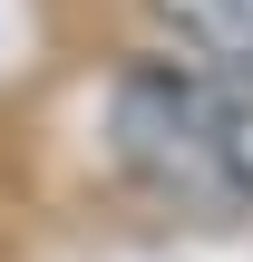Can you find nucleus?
I'll return each instance as SVG.
<instances>
[{"mask_svg":"<svg viewBox=\"0 0 253 262\" xmlns=\"http://www.w3.org/2000/svg\"><path fill=\"white\" fill-rule=\"evenodd\" d=\"M107 136L137 175L176 194H253V78L137 68L107 97Z\"/></svg>","mask_w":253,"mask_h":262,"instance_id":"f257e3e1","label":"nucleus"},{"mask_svg":"<svg viewBox=\"0 0 253 262\" xmlns=\"http://www.w3.org/2000/svg\"><path fill=\"white\" fill-rule=\"evenodd\" d=\"M195 78H253V0H146Z\"/></svg>","mask_w":253,"mask_h":262,"instance_id":"f03ea898","label":"nucleus"}]
</instances>
